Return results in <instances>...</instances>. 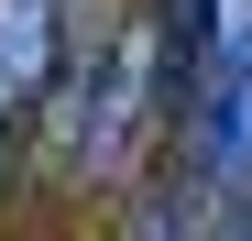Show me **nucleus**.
I'll return each instance as SVG.
<instances>
[{"instance_id":"obj_1","label":"nucleus","mask_w":252,"mask_h":241,"mask_svg":"<svg viewBox=\"0 0 252 241\" xmlns=\"http://www.w3.org/2000/svg\"><path fill=\"white\" fill-rule=\"evenodd\" d=\"M55 77V0H0V120H22Z\"/></svg>"},{"instance_id":"obj_2","label":"nucleus","mask_w":252,"mask_h":241,"mask_svg":"<svg viewBox=\"0 0 252 241\" xmlns=\"http://www.w3.org/2000/svg\"><path fill=\"white\" fill-rule=\"evenodd\" d=\"M143 110H154V33H132L121 66H110V99H99V120H88V165H121V153H132Z\"/></svg>"},{"instance_id":"obj_3","label":"nucleus","mask_w":252,"mask_h":241,"mask_svg":"<svg viewBox=\"0 0 252 241\" xmlns=\"http://www.w3.org/2000/svg\"><path fill=\"white\" fill-rule=\"evenodd\" d=\"M220 153H230V165H252V77H241V99L220 110Z\"/></svg>"}]
</instances>
